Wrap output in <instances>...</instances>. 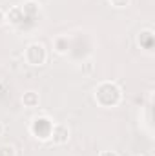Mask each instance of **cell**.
I'll return each instance as SVG.
<instances>
[{
	"instance_id": "obj_13",
	"label": "cell",
	"mask_w": 155,
	"mask_h": 156,
	"mask_svg": "<svg viewBox=\"0 0 155 156\" xmlns=\"http://www.w3.org/2000/svg\"><path fill=\"white\" fill-rule=\"evenodd\" d=\"M99 156H119V154H117L115 151H102Z\"/></svg>"
},
{
	"instance_id": "obj_14",
	"label": "cell",
	"mask_w": 155,
	"mask_h": 156,
	"mask_svg": "<svg viewBox=\"0 0 155 156\" xmlns=\"http://www.w3.org/2000/svg\"><path fill=\"white\" fill-rule=\"evenodd\" d=\"M4 24H6V13H4V11L0 9V27H2Z\"/></svg>"
},
{
	"instance_id": "obj_6",
	"label": "cell",
	"mask_w": 155,
	"mask_h": 156,
	"mask_svg": "<svg viewBox=\"0 0 155 156\" xmlns=\"http://www.w3.org/2000/svg\"><path fill=\"white\" fill-rule=\"evenodd\" d=\"M70 47H71V40H70V37H66V35H59V37L53 38V51H55L59 56L68 55Z\"/></svg>"
},
{
	"instance_id": "obj_4",
	"label": "cell",
	"mask_w": 155,
	"mask_h": 156,
	"mask_svg": "<svg viewBox=\"0 0 155 156\" xmlns=\"http://www.w3.org/2000/svg\"><path fill=\"white\" fill-rule=\"evenodd\" d=\"M70 134L71 133H70V127L66 123H55L49 140H51L53 145H64V144L70 142Z\"/></svg>"
},
{
	"instance_id": "obj_9",
	"label": "cell",
	"mask_w": 155,
	"mask_h": 156,
	"mask_svg": "<svg viewBox=\"0 0 155 156\" xmlns=\"http://www.w3.org/2000/svg\"><path fill=\"white\" fill-rule=\"evenodd\" d=\"M20 7H22L26 18H35L40 13V2H37V0H26Z\"/></svg>"
},
{
	"instance_id": "obj_12",
	"label": "cell",
	"mask_w": 155,
	"mask_h": 156,
	"mask_svg": "<svg viewBox=\"0 0 155 156\" xmlns=\"http://www.w3.org/2000/svg\"><path fill=\"white\" fill-rule=\"evenodd\" d=\"M110 4H112L113 7H126V5L130 4V0H110Z\"/></svg>"
},
{
	"instance_id": "obj_11",
	"label": "cell",
	"mask_w": 155,
	"mask_h": 156,
	"mask_svg": "<svg viewBox=\"0 0 155 156\" xmlns=\"http://www.w3.org/2000/svg\"><path fill=\"white\" fill-rule=\"evenodd\" d=\"M0 156H17V149L13 144H2L0 145Z\"/></svg>"
},
{
	"instance_id": "obj_10",
	"label": "cell",
	"mask_w": 155,
	"mask_h": 156,
	"mask_svg": "<svg viewBox=\"0 0 155 156\" xmlns=\"http://www.w3.org/2000/svg\"><path fill=\"white\" fill-rule=\"evenodd\" d=\"M78 71H80L84 76H91V75H93V71H95V62H93L91 58H88V60L80 62V66H78Z\"/></svg>"
},
{
	"instance_id": "obj_1",
	"label": "cell",
	"mask_w": 155,
	"mask_h": 156,
	"mask_svg": "<svg viewBox=\"0 0 155 156\" xmlns=\"http://www.w3.org/2000/svg\"><path fill=\"white\" fill-rule=\"evenodd\" d=\"M93 100L102 109H113L122 102V89L113 80H102L93 89Z\"/></svg>"
},
{
	"instance_id": "obj_5",
	"label": "cell",
	"mask_w": 155,
	"mask_h": 156,
	"mask_svg": "<svg viewBox=\"0 0 155 156\" xmlns=\"http://www.w3.org/2000/svg\"><path fill=\"white\" fill-rule=\"evenodd\" d=\"M24 20H26V16H24V11H22V7L20 5H13L7 13H6V22L9 24V26H20V24H24Z\"/></svg>"
},
{
	"instance_id": "obj_15",
	"label": "cell",
	"mask_w": 155,
	"mask_h": 156,
	"mask_svg": "<svg viewBox=\"0 0 155 156\" xmlns=\"http://www.w3.org/2000/svg\"><path fill=\"white\" fill-rule=\"evenodd\" d=\"M2 134H4V123L0 122V136H2Z\"/></svg>"
},
{
	"instance_id": "obj_8",
	"label": "cell",
	"mask_w": 155,
	"mask_h": 156,
	"mask_svg": "<svg viewBox=\"0 0 155 156\" xmlns=\"http://www.w3.org/2000/svg\"><path fill=\"white\" fill-rule=\"evenodd\" d=\"M20 100H22V105L26 109H35V107H39V104H40V96L37 91H26Z\"/></svg>"
},
{
	"instance_id": "obj_2",
	"label": "cell",
	"mask_w": 155,
	"mask_h": 156,
	"mask_svg": "<svg viewBox=\"0 0 155 156\" xmlns=\"http://www.w3.org/2000/svg\"><path fill=\"white\" fill-rule=\"evenodd\" d=\"M53 120L46 115H40V116H35L31 122H29V133L33 138H37L40 142H46L49 140L51 136V131H53Z\"/></svg>"
},
{
	"instance_id": "obj_3",
	"label": "cell",
	"mask_w": 155,
	"mask_h": 156,
	"mask_svg": "<svg viewBox=\"0 0 155 156\" xmlns=\"http://www.w3.org/2000/svg\"><path fill=\"white\" fill-rule=\"evenodd\" d=\"M24 60H26V64L31 66V67H40V66H44L46 60H47V49H46V45L40 44V42H31V44H28L26 49H24Z\"/></svg>"
},
{
	"instance_id": "obj_7",
	"label": "cell",
	"mask_w": 155,
	"mask_h": 156,
	"mask_svg": "<svg viewBox=\"0 0 155 156\" xmlns=\"http://www.w3.org/2000/svg\"><path fill=\"white\" fill-rule=\"evenodd\" d=\"M137 42H139V45L142 49L152 51L153 49V31L152 29H142L139 33V37H137Z\"/></svg>"
}]
</instances>
